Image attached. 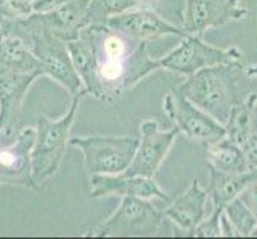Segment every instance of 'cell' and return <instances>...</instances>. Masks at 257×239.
<instances>
[{
    "mask_svg": "<svg viewBox=\"0 0 257 239\" xmlns=\"http://www.w3.org/2000/svg\"><path fill=\"white\" fill-rule=\"evenodd\" d=\"M88 8L90 0H69L50 12H34L29 18L18 23L24 32L39 29L64 42H72L80 37L82 29L86 28Z\"/></svg>",
    "mask_w": 257,
    "mask_h": 239,
    "instance_id": "9c48e42d",
    "label": "cell"
},
{
    "mask_svg": "<svg viewBox=\"0 0 257 239\" xmlns=\"http://www.w3.org/2000/svg\"><path fill=\"white\" fill-rule=\"evenodd\" d=\"M176 90L225 126L235 105L257 91V82L246 74L244 64L233 63L201 69Z\"/></svg>",
    "mask_w": 257,
    "mask_h": 239,
    "instance_id": "7a4b0ae2",
    "label": "cell"
},
{
    "mask_svg": "<svg viewBox=\"0 0 257 239\" xmlns=\"http://www.w3.org/2000/svg\"><path fill=\"white\" fill-rule=\"evenodd\" d=\"M206 161L209 167L227 174H238L251 169L243 147L227 136L206 144Z\"/></svg>",
    "mask_w": 257,
    "mask_h": 239,
    "instance_id": "d6986e66",
    "label": "cell"
},
{
    "mask_svg": "<svg viewBox=\"0 0 257 239\" xmlns=\"http://www.w3.org/2000/svg\"><path fill=\"white\" fill-rule=\"evenodd\" d=\"M255 104H257V91L247 96V99L244 102L235 105L228 117V121L225 123V129H227L225 136L235 140V142L240 144L241 147L247 137V132H249L251 118H252Z\"/></svg>",
    "mask_w": 257,
    "mask_h": 239,
    "instance_id": "ffe728a7",
    "label": "cell"
},
{
    "mask_svg": "<svg viewBox=\"0 0 257 239\" xmlns=\"http://www.w3.org/2000/svg\"><path fill=\"white\" fill-rule=\"evenodd\" d=\"M86 96L85 90L72 96L69 110L58 120L48 118L47 115H42L37 123V137L32 148V177L35 188L45 183L50 177L55 175L69 144V134L77 117L80 99Z\"/></svg>",
    "mask_w": 257,
    "mask_h": 239,
    "instance_id": "3957f363",
    "label": "cell"
},
{
    "mask_svg": "<svg viewBox=\"0 0 257 239\" xmlns=\"http://www.w3.org/2000/svg\"><path fill=\"white\" fill-rule=\"evenodd\" d=\"M222 212L235 228L238 236H252L254 229L257 228V217L241 196H236L235 199L230 201Z\"/></svg>",
    "mask_w": 257,
    "mask_h": 239,
    "instance_id": "7402d4cb",
    "label": "cell"
},
{
    "mask_svg": "<svg viewBox=\"0 0 257 239\" xmlns=\"http://www.w3.org/2000/svg\"><path fill=\"white\" fill-rule=\"evenodd\" d=\"M105 24L110 29L139 42H150L154 39L162 37V35L184 37L187 34L179 26L171 24L157 12L147 10V8H135V10H128L125 13L115 15L109 18Z\"/></svg>",
    "mask_w": 257,
    "mask_h": 239,
    "instance_id": "4fadbf2b",
    "label": "cell"
},
{
    "mask_svg": "<svg viewBox=\"0 0 257 239\" xmlns=\"http://www.w3.org/2000/svg\"><path fill=\"white\" fill-rule=\"evenodd\" d=\"M37 129L24 128L18 132L12 144L0 147V185L34 187L32 177V148Z\"/></svg>",
    "mask_w": 257,
    "mask_h": 239,
    "instance_id": "7c38bea8",
    "label": "cell"
},
{
    "mask_svg": "<svg viewBox=\"0 0 257 239\" xmlns=\"http://www.w3.org/2000/svg\"><path fill=\"white\" fill-rule=\"evenodd\" d=\"M246 74L249 75L251 78H254L257 82V63L255 64H251V66H246Z\"/></svg>",
    "mask_w": 257,
    "mask_h": 239,
    "instance_id": "f1b7e54d",
    "label": "cell"
},
{
    "mask_svg": "<svg viewBox=\"0 0 257 239\" xmlns=\"http://www.w3.org/2000/svg\"><path fill=\"white\" fill-rule=\"evenodd\" d=\"M163 110L166 117L174 121L176 128L182 134L192 140H197V142L209 144L222 139L227 134V129L222 123L212 118L198 105H195L176 88L165 96Z\"/></svg>",
    "mask_w": 257,
    "mask_h": 239,
    "instance_id": "ba28073f",
    "label": "cell"
},
{
    "mask_svg": "<svg viewBox=\"0 0 257 239\" xmlns=\"http://www.w3.org/2000/svg\"><path fill=\"white\" fill-rule=\"evenodd\" d=\"M34 13L31 0H0V16L12 21H23Z\"/></svg>",
    "mask_w": 257,
    "mask_h": 239,
    "instance_id": "cb8c5ba5",
    "label": "cell"
},
{
    "mask_svg": "<svg viewBox=\"0 0 257 239\" xmlns=\"http://www.w3.org/2000/svg\"><path fill=\"white\" fill-rule=\"evenodd\" d=\"M0 147H2V145H0Z\"/></svg>",
    "mask_w": 257,
    "mask_h": 239,
    "instance_id": "4dcf8cb0",
    "label": "cell"
},
{
    "mask_svg": "<svg viewBox=\"0 0 257 239\" xmlns=\"http://www.w3.org/2000/svg\"><path fill=\"white\" fill-rule=\"evenodd\" d=\"M26 34H28L31 50L40 61L45 75L64 86L72 96L80 93L83 90V82L74 66L67 42L39 29Z\"/></svg>",
    "mask_w": 257,
    "mask_h": 239,
    "instance_id": "52a82bcc",
    "label": "cell"
},
{
    "mask_svg": "<svg viewBox=\"0 0 257 239\" xmlns=\"http://www.w3.org/2000/svg\"><path fill=\"white\" fill-rule=\"evenodd\" d=\"M31 47V45H29ZM26 40L16 31L0 42V69L13 72H39L45 75L40 61L35 58Z\"/></svg>",
    "mask_w": 257,
    "mask_h": 239,
    "instance_id": "ac0fdd59",
    "label": "cell"
},
{
    "mask_svg": "<svg viewBox=\"0 0 257 239\" xmlns=\"http://www.w3.org/2000/svg\"><path fill=\"white\" fill-rule=\"evenodd\" d=\"M243 150L247 158V163H249V167H257V104L252 112L251 126L243 144Z\"/></svg>",
    "mask_w": 257,
    "mask_h": 239,
    "instance_id": "484cf974",
    "label": "cell"
},
{
    "mask_svg": "<svg viewBox=\"0 0 257 239\" xmlns=\"http://www.w3.org/2000/svg\"><path fill=\"white\" fill-rule=\"evenodd\" d=\"M220 214H222V210L212 209L211 215L203 220V222L195 228L190 234L197 236V237H219V236H222V231H220Z\"/></svg>",
    "mask_w": 257,
    "mask_h": 239,
    "instance_id": "d4e9b609",
    "label": "cell"
},
{
    "mask_svg": "<svg viewBox=\"0 0 257 239\" xmlns=\"http://www.w3.org/2000/svg\"><path fill=\"white\" fill-rule=\"evenodd\" d=\"M144 4V0H90L86 15V26L105 24L109 18L135 10Z\"/></svg>",
    "mask_w": 257,
    "mask_h": 239,
    "instance_id": "44dd1931",
    "label": "cell"
},
{
    "mask_svg": "<svg viewBox=\"0 0 257 239\" xmlns=\"http://www.w3.org/2000/svg\"><path fill=\"white\" fill-rule=\"evenodd\" d=\"M241 61L240 48H216L206 43L200 35L185 34L181 43L166 56L158 59L160 67L177 75L190 77L201 69L220 64H233Z\"/></svg>",
    "mask_w": 257,
    "mask_h": 239,
    "instance_id": "5b68a950",
    "label": "cell"
},
{
    "mask_svg": "<svg viewBox=\"0 0 257 239\" xmlns=\"http://www.w3.org/2000/svg\"><path fill=\"white\" fill-rule=\"evenodd\" d=\"M257 180V167H251L246 172L227 174L214 167H209V199L212 201V209L224 210L230 201L240 196L249 183Z\"/></svg>",
    "mask_w": 257,
    "mask_h": 239,
    "instance_id": "e0dca14e",
    "label": "cell"
},
{
    "mask_svg": "<svg viewBox=\"0 0 257 239\" xmlns=\"http://www.w3.org/2000/svg\"><path fill=\"white\" fill-rule=\"evenodd\" d=\"M16 28H18V21H12V20H7L4 16H0V42H2L7 35L15 32Z\"/></svg>",
    "mask_w": 257,
    "mask_h": 239,
    "instance_id": "83f0119b",
    "label": "cell"
},
{
    "mask_svg": "<svg viewBox=\"0 0 257 239\" xmlns=\"http://www.w3.org/2000/svg\"><path fill=\"white\" fill-rule=\"evenodd\" d=\"M179 129H160L155 120H146L141 125V139L136 148L135 158L125 175H139V177H155L160 169L162 163L170 153L174 140L179 134Z\"/></svg>",
    "mask_w": 257,
    "mask_h": 239,
    "instance_id": "30bf717a",
    "label": "cell"
},
{
    "mask_svg": "<svg viewBox=\"0 0 257 239\" xmlns=\"http://www.w3.org/2000/svg\"><path fill=\"white\" fill-rule=\"evenodd\" d=\"M247 15L241 0H187L182 29L201 37L209 29L246 20Z\"/></svg>",
    "mask_w": 257,
    "mask_h": 239,
    "instance_id": "8fae6325",
    "label": "cell"
},
{
    "mask_svg": "<svg viewBox=\"0 0 257 239\" xmlns=\"http://www.w3.org/2000/svg\"><path fill=\"white\" fill-rule=\"evenodd\" d=\"M39 77H42L39 72L0 69V136L4 139L13 136L24 97Z\"/></svg>",
    "mask_w": 257,
    "mask_h": 239,
    "instance_id": "5bb4252c",
    "label": "cell"
},
{
    "mask_svg": "<svg viewBox=\"0 0 257 239\" xmlns=\"http://www.w3.org/2000/svg\"><path fill=\"white\" fill-rule=\"evenodd\" d=\"M163 214L149 199L125 196L113 214L90 233L94 237L155 236L163 222Z\"/></svg>",
    "mask_w": 257,
    "mask_h": 239,
    "instance_id": "8992f818",
    "label": "cell"
},
{
    "mask_svg": "<svg viewBox=\"0 0 257 239\" xmlns=\"http://www.w3.org/2000/svg\"><path fill=\"white\" fill-rule=\"evenodd\" d=\"M240 196L243 198V201L246 202V204L251 207L254 215L257 217V180H254L252 183L247 185Z\"/></svg>",
    "mask_w": 257,
    "mask_h": 239,
    "instance_id": "4316f807",
    "label": "cell"
},
{
    "mask_svg": "<svg viewBox=\"0 0 257 239\" xmlns=\"http://www.w3.org/2000/svg\"><path fill=\"white\" fill-rule=\"evenodd\" d=\"M208 199V190L200 187L198 179H193L190 187L165 209L163 215L184 231L192 233L206 218Z\"/></svg>",
    "mask_w": 257,
    "mask_h": 239,
    "instance_id": "2e32d148",
    "label": "cell"
},
{
    "mask_svg": "<svg viewBox=\"0 0 257 239\" xmlns=\"http://www.w3.org/2000/svg\"><path fill=\"white\" fill-rule=\"evenodd\" d=\"M154 12H157L166 21H170L174 26L182 28L184 23V12L187 0H147Z\"/></svg>",
    "mask_w": 257,
    "mask_h": 239,
    "instance_id": "603a6c76",
    "label": "cell"
},
{
    "mask_svg": "<svg viewBox=\"0 0 257 239\" xmlns=\"http://www.w3.org/2000/svg\"><path fill=\"white\" fill-rule=\"evenodd\" d=\"M91 196H133L143 199H168V194L162 190L154 177H139L125 174H94L91 175Z\"/></svg>",
    "mask_w": 257,
    "mask_h": 239,
    "instance_id": "9a60e30c",
    "label": "cell"
},
{
    "mask_svg": "<svg viewBox=\"0 0 257 239\" xmlns=\"http://www.w3.org/2000/svg\"><path fill=\"white\" fill-rule=\"evenodd\" d=\"M31 2H35V0H31Z\"/></svg>",
    "mask_w": 257,
    "mask_h": 239,
    "instance_id": "f546056e",
    "label": "cell"
},
{
    "mask_svg": "<svg viewBox=\"0 0 257 239\" xmlns=\"http://www.w3.org/2000/svg\"><path fill=\"white\" fill-rule=\"evenodd\" d=\"M69 144L83 153L90 175L121 174L135 158L139 139L135 136H88L72 137Z\"/></svg>",
    "mask_w": 257,
    "mask_h": 239,
    "instance_id": "277c9868",
    "label": "cell"
},
{
    "mask_svg": "<svg viewBox=\"0 0 257 239\" xmlns=\"http://www.w3.org/2000/svg\"><path fill=\"white\" fill-rule=\"evenodd\" d=\"M147 45L107 24L86 26L77 40L67 42L85 93L104 102L117 101L162 69L158 59L150 58Z\"/></svg>",
    "mask_w": 257,
    "mask_h": 239,
    "instance_id": "6da1fadb",
    "label": "cell"
}]
</instances>
